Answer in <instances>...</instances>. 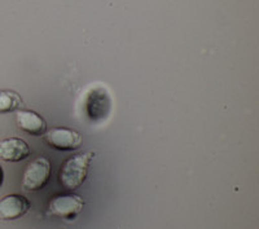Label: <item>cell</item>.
<instances>
[{
  "label": "cell",
  "mask_w": 259,
  "mask_h": 229,
  "mask_svg": "<svg viewBox=\"0 0 259 229\" xmlns=\"http://www.w3.org/2000/svg\"><path fill=\"white\" fill-rule=\"evenodd\" d=\"M45 140L51 148L57 150H75L83 143L79 132L66 127H55L46 131Z\"/></svg>",
  "instance_id": "obj_5"
},
{
  "label": "cell",
  "mask_w": 259,
  "mask_h": 229,
  "mask_svg": "<svg viewBox=\"0 0 259 229\" xmlns=\"http://www.w3.org/2000/svg\"><path fill=\"white\" fill-rule=\"evenodd\" d=\"M84 207V201L74 193H60L53 196L48 203V215L65 220H74Z\"/></svg>",
  "instance_id": "obj_3"
},
{
  "label": "cell",
  "mask_w": 259,
  "mask_h": 229,
  "mask_svg": "<svg viewBox=\"0 0 259 229\" xmlns=\"http://www.w3.org/2000/svg\"><path fill=\"white\" fill-rule=\"evenodd\" d=\"M95 157V152L80 153L70 157L61 165L59 172V182L62 188L68 191H75L85 181L89 175L90 165Z\"/></svg>",
  "instance_id": "obj_2"
},
{
  "label": "cell",
  "mask_w": 259,
  "mask_h": 229,
  "mask_svg": "<svg viewBox=\"0 0 259 229\" xmlns=\"http://www.w3.org/2000/svg\"><path fill=\"white\" fill-rule=\"evenodd\" d=\"M83 109L91 123H103L110 117L113 112V99L105 85L95 84L85 91Z\"/></svg>",
  "instance_id": "obj_1"
},
{
  "label": "cell",
  "mask_w": 259,
  "mask_h": 229,
  "mask_svg": "<svg viewBox=\"0 0 259 229\" xmlns=\"http://www.w3.org/2000/svg\"><path fill=\"white\" fill-rule=\"evenodd\" d=\"M22 106V99L15 91L3 89L0 91V114L12 113Z\"/></svg>",
  "instance_id": "obj_9"
},
{
  "label": "cell",
  "mask_w": 259,
  "mask_h": 229,
  "mask_svg": "<svg viewBox=\"0 0 259 229\" xmlns=\"http://www.w3.org/2000/svg\"><path fill=\"white\" fill-rule=\"evenodd\" d=\"M30 210V202L22 194H8L0 200V219L16 220Z\"/></svg>",
  "instance_id": "obj_6"
},
{
  "label": "cell",
  "mask_w": 259,
  "mask_h": 229,
  "mask_svg": "<svg viewBox=\"0 0 259 229\" xmlns=\"http://www.w3.org/2000/svg\"><path fill=\"white\" fill-rule=\"evenodd\" d=\"M16 123L18 128L32 136L45 135L47 131V122L38 113L32 110H21L16 113Z\"/></svg>",
  "instance_id": "obj_8"
},
{
  "label": "cell",
  "mask_w": 259,
  "mask_h": 229,
  "mask_svg": "<svg viewBox=\"0 0 259 229\" xmlns=\"http://www.w3.org/2000/svg\"><path fill=\"white\" fill-rule=\"evenodd\" d=\"M30 156V147L24 139L9 138L0 141V158L6 162H21Z\"/></svg>",
  "instance_id": "obj_7"
},
{
  "label": "cell",
  "mask_w": 259,
  "mask_h": 229,
  "mask_svg": "<svg viewBox=\"0 0 259 229\" xmlns=\"http://www.w3.org/2000/svg\"><path fill=\"white\" fill-rule=\"evenodd\" d=\"M3 181H4V171L3 168H2V166H0V188H2V185H3Z\"/></svg>",
  "instance_id": "obj_10"
},
{
  "label": "cell",
  "mask_w": 259,
  "mask_h": 229,
  "mask_svg": "<svg viewBox=\"0 0 259 229\" xmlns=\"http://www.w3.org/2000/svg\"><path fill=\"white\" fill-rule=\"evenodd\" d=\"M51 162L46 157L31 161L22 173V188L26 192H38L50 181Z\"/></svg>",
  "instance_id": "obj_4"
}]
</instances>
